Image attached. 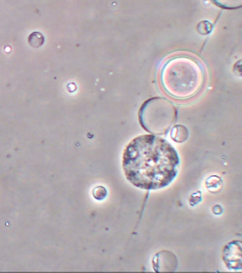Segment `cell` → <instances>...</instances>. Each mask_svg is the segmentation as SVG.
Masks as SVG:
<instances>
[{"instance_id":"obj_1","label":"cell","mask_w":242,"mask_h":273,"mask_svg":"<svg viewBox=\"0 0 242 273\" xmlns=\"http://www.w3.org/2000/svg\"><path fill=\"white\" fill-rule=\"evenodd\" d=\"M179 166L176 149L155 134L133 139L123 154V170L127 180L145 190L169 186L177 177Z\"/></svg>"},{"instance_id":"obj_2","label":"cell","mask_w":242,"mask_h":273,"mask_svg":"<svg viewBox=\"0 0 242 273\" xmlns=\"http://www.w3.org/2000/svg\"><path fill=\"white\" fill-rule=\"evenodd\" d=\"M159 83L161 89L171 98L188 101L203 91L206 70L201 61L190 54H174L161 65Z\"/></svg>"},{"instance_id":"obj_3","label":"cell","mask_w":242,"mask_h":273,"mask_svg":"<svg viewBox=\"0 0 242 273\" xmlns=\"http://www.w3.org/2000/svg\"><path fill=\"white\" fill-rule=\"evenodd\" d=\"M139 118L146 131L155 135H165L177 120V109L167 99L154 97L142 105Z\"/></svg>"},{"instance_id":"obj_4","label":"cell","mask_w":242,"mask_h":273,"mask_svg":"<svg viewBox=\"0 0 242 273\" xmlns=\"http://www.w3.org/2000/svg\"><path fill=\"white\" fill-rule=\"evenodd\" d=\"M223 260L231 270L242 269V241L234 240L228 243L223 252Z\"/></svg>"},{"instance_id":"obj_5","label":"cell","mask_w":242,"mask_h":273,"mask_svg":"<svg viewBox=\"0 0 242 273\" xmlns=\"http://www.w3.org/2000/svg\"><path fill=\"white\" fill-rule=\"evenodd\" d=\"M171 136L176 143H184L188 139V130L185 126L177 125L172 129Z\"/></svg>"},{"instance_id":"obj_6","label":"cell","mask_w":242,"mask_h":273,"mask_svg":"<svg viewBox=\"0 0 242 273\" xmlns=\"http://www.w3.org/2000/svg\"><path fill=\"white\" fill-rule=\"evenodd\" d=\"M211 2L226 10H237L242 8V0H211Z\"/></svg>"},{"instance_id":"obj_7","label":"cell","mask_w":242,"mask_h":273,"mask_svg":"<svg viewBox=\"0 0 242 273\" xmlns=\"http://www.w3.org/2000/svg\"><path fill=\"white\" fill-rule=\"evenodd\" d=\"M44 43H45L44 35L39 33V32L32 33L29 36V44L33 48H40V47H42L44 45Z\"/></svg>"},{"instance_id":"obj_8","label":"cell","mask_w":242,"mask_h":273,"mask_svg":"<svg viewBox=\"0 0 242 273\" xmlns=\"http://www.w3.org/2000/svg\"><path fill=\"white\" fill-rule=\"evenodd\" d=\"M93 196L96 200L98 201H102L106 198L107 196V190L103 187V186H97L94 190H93Z\"/></svg>"},{"instance_id":"obj_9","label":"cell","mask_w":242,"mask_h":273,"mask_svg":"<svg viewBox=\"0 0 242 273\" xmlns=\"http://www.w3.org/2000/svg\"><path fill=\"white\" fill-rule=\"evenodd\" d=\"M211 30H212V25L207 21H202L198 25V32L203 36L208 35L211 32Z\"/></svg>"},{"instance_id":"obj_10","label":"cell","mask_w":242,"mask_h":273,"mask_svg":"<svg viewBox=\"0 0 242 273\" xmlns=\"http://www.w3.org/2000/svg\"><path fill=\"white\" fill-rule=\"evenodd\" d=\"M234 73L238 77H242V60H239L234 66Z\"/></svg>"}]
</instances>
